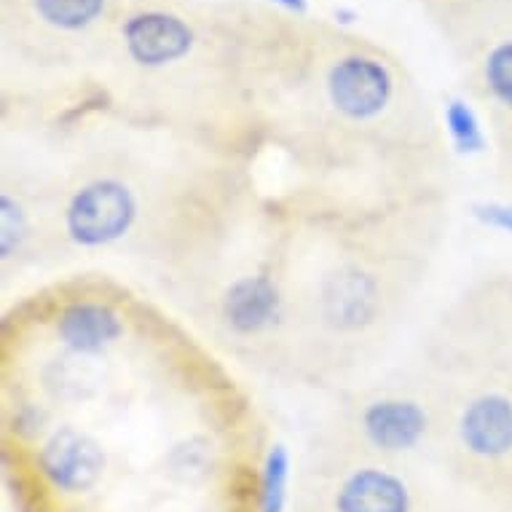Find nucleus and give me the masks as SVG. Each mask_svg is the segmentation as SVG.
Segmentation results:
<instances>
[{"label":"nucleus","instance_id":"obj_1","mask_svg":"<svg viewBox=\"0 0 512 512\" xmlns=\"http://www.w3.org/2000/svg\"><path fill=\"white\" fill-rule=\"evenodd\" d=\"M451 188L400 199L277 191L258 244L274 282L271 384L336 395L384 354L445 242Z\"/></svg>","mask_w":512,"mask_h":512},{"label":"nucleus","instance_id":"obj_2","mask_svg":"<svg viewBox=\"0 0 512 512\" xmlns=\"http://www.w3.org/2000/svg\"><path fill=\"white\" fill-rule=\"evenodd\" d=\"M54 167L65 263L118 261L169 303L210 279L258 226L269 191L242 161L164 137L156 148H62Z\"/></svg>","mask_w":512,"mask_h":512},{"label":"nucleus","instance_id":"obj_3","mask_svg":"<svg viewBox=\"0 0 512 512\" xmlns=\"http://www.w3.org/2000/svg\"><path fill=\"white\" fill-rule=\"evenodd\" d=\"M440 405L411 362L376 381H357L333 395L311 435V456L413 464L435 456Z\"/></svg>","mask_w":512,"mask_h":512},{"label":"nucleus","instance_id":"obj_4","mask_svg":"<svg viewBox=\"0 0 512 512\" xmlns=\"http://www.w3.org/2000/svg\"><path fill=\"white\" fill-rule=\"evenodd\" d=\"M65 266L54 167L3 161L0 172V271L3 282Z\"/></svg>","mask_w":512,"mask_h":512},{"label":"nucleus","instance_id":"obj_5","mask_svg":"<svg viewBox=\"0 0 512 512\" xmlns=\"http://www.w3.org/2000/svg\"><path fill=\"white\" fill-rule=\"evenodd\" d=\"M443 309L470 338L512 403V266L475 274Z\"/></svg>","mask_w":512,"mask_h":512},{"label":"nucleus","instance_id":"obj_6","mask_svg":"<svg viewBox=\"0 0 512 512\" xmlns=\"http://www.w3.org/2000/svg\"><path fill=\"white\" fill-rule=\"evenodd\" d=\"M478 100L494 164H504L512 159V30L491 38L480 54Z\"/></svg>","mask_w":512,"mask_h":512},{"label":"nucleus","instance_id":"obj_7","mask_svg":"<svg viewBox=\"0 0 512 512\" xmlns=\"http://www.w3.org/2000/svg\"><path fill=\"white\" fill-rule=\"evenodd\" d=\"M126 57L151 70L185 57L196 46V30L180 14L161 9L137 11L121 25Z\"/></svg>","mask_w":512,"mask_h":512},{"label":"nucleus","instance_id":"obj_8","mask_svg":"<svg viewBox=\"0 0 512 512\" xmlns=\"http://www.w3.org/2000/svg\"><path fill=\"white\" fill-rule=\"evenodd\" d=\"M108 0H33V11L43 27L54 33L76 35L97 25Z\"/></svg>","mask_w":512,"mask_h":512},{"label":"nucleus","instance_id":"obj_9","mask_svg":"<svg viewBox=\"0 0 512 512\" xmlns=\"http://www.w3.org/2000/svg\"><path fill=\"white\" fill-rule=\"evenodd\" d=\"M494 167H496V177H499L502 191L512 199V159L504 161V164H494Z\"/></svg>","mask_w":512,"mask_h":512}]
</instances>
